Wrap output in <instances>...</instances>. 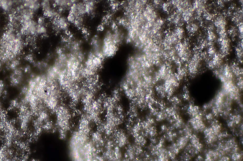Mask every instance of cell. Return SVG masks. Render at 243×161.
I'll return each instance as SVG.
<instances>
[{"label": "cell", "mask_w": 243, "mask_h": 161, "mask_svg": "<svg viewBox=\"0 0 243 161\" xmlns=\"http://www.w3.org/2000/svg\"><path fill=\"white\" fill-rule=\"evenodd\" d=\"M187 142V137L183 136L178 140L177 145L179 149H182L185 146Z\"/></svg>", "instance_id": "6da1fadb"}]
</instances>
